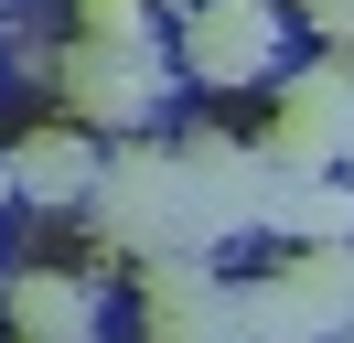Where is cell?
<instances>
[{
    "mask_svg": "<svg viewBox=\"0 0 354 343\" xmlns=\"http://www.w3.org/2000/svg\"><path fill=\"white\" fill-rule=\"evenodd\" d=\"M279 279L322 311V333H354V247H290Z\"/></svg>",
    "mask_w": 354,
    "mask_h": 343,
    "instance_id": "obj_9",
    "label": "cell"
},
{
    "mask_svg": "<svg viewBox=\"0 0 354 343\" xmlns=\"http://www.w3.org/2000/svg\"><path fill=\"white\" fill-rule=\"evenodd\" d=\"M183 11H204V0H183Z\"/></svg>",
    "mask_w": 354,
    "mask_h": 343,
    "instance_id": "obj_14",
    "label": "cell"
},
{
    "mask_svg": "<svg viewBox=\"0 0 354 343\" xmlns=\"http://www.w3.org/2000/svg\"><path fill=\"white\" fill-rule=\"evenodd\" d=\"M65 97H75V129H140L161 107V43H75Z\"/></svg>",
    "mask_w": 354,
    "mask_h": 343,
    "instance_id": "obj_3",
    "label": "cell"
},
{
    "mask_svg": "<svg viewBox=\"0 0 354 343\" xmlns=\"http://www.w3.org/2000/svg\"><path fill=\"white\" fill-rule=\"evenodd\" d=\"M279 236H301V247H354V183H344V172L290 183L279 193Z\"/></svg>",
    "mask_w": 354,
    "mask_h": 343,
    "instance_id": "obj_7",
    "label": "cell"
},
{
    "mask_svg": "<svg viewBox=\"0 0 354 343\" xmlns=\"http://www.w3.org/2000/svg\"><path fill=\"white\" fill-rule=\"evenodd\" d=\"M236 333H247V343H333L322 311H311L290 279H247V290H236Z\"/></svg>",
    "mask_w": 354,
    "mask_h": 343,
    "instance_id": "obj_8",
    "label": "cell"
},
{
    "mask_svg": "<svg viewBox=\"0 0 354 343\" xmlns=\"http://www.w3.org/2000/svg\"><path fill=\"white\" fill-rule=\"evenodd\" d=\"M290 11H301L311 33H333V43H354V0H290Z\"/></svg>",
    "mask_w": 354,
    "mask_h": 343,
    "instance_id": "obj_12",
    "label": "cell"
},
{
    "mask_svg": "<svg viewBox=\"0 0 354 343\" xmlns=\"http://www.w3.org/2000/svg\"><path fill=\"white\" fill-rule=\"evenodd\" d=\"M97 236H108V247H161V257H204L215 247L204 214H194L183 161H161V150H118L108 161V183H97Z\"/></svg>",
    "mask_w": 354,
    "mask_h": 343,
    "instance_id": "obj_1",
    "label": "cell"
},
{
    "mask_svg": "<svg viewBox=\"0 0 354 343\" xmlns=\"http://www.w3.org/2000/svg\"><path fill=\"white\" fill-rule=\"evenodd\" d=\"M75 43H151L140 0H75Z\"/></svg>",
    "mask_w": 354,
    "mask_h": 343,
    "instance_id": "obj_11",
    "label": "cell"
},
{
    "mask_svg": "<svg viewBox=\"0 0 354 343\" xmlns=\"http://www.w3.org/2000/svg\"><path fill=\"white\" fill-rule=\"evenodd\" d=\"M11 172H22L32 204H97V183H108V161L86 150V129H32L11 150Z\"/></svg>",
    "mask_w": 354,
    "mask_h": 343,
    "instance_id": "obj_5",
    "label": "cell"
},
{
    "mask_svg": "<svg viewBox=\"0 0 354 343\" xmlns=\"http://www.w3.org/2000/svg\"><path fill=\"white\" fill-rule=\"evenodd\" d=\"M151 343H247V333H236V290L183 300V311H151Z\"/></svg>",
    "mask_w": 354,
    "mask_h": 343,
    "instance_id": "obj_10",
    "label": "cell"
},
{
    "mask_svg": "<svg viewBox=\"0 0 354 343\" xmlns=\"http://www.w3.org/2000/svg\"><path fill=\"white\" fill-rule=\"evenodd\" d=\"M0 193H22V172H11V150H0Z\"/></svg>",
    "mask_w": 354,
    "mask_h": 343,
    "instance_id": "obj_13",
    "label": "cell"
},
{
    "mask_svg": "<svg viewBox=\"0 0 354 343\" xmlns=\"http://www.w3.org/2000/svg\"><path fill=\"white\" fill-rule=\"evenodd\" d=\"M86 322H97V300L75 290V279H54V268L11 279V333L22 343H86Z\"/></svg>",
    "mask_w": 354,
    "mask_h": 343,
    "instance_id": "obj_6",
    "label": "cell"
},
{
    "mask_svg": "<svg viewBox=\"0 0 354 343\" xmlns=\"http://www.w3.org/2000/svg\"><path fill=\"white\" fill-rule=\"evenodd\" d=\"M268 64H279V11L268 0H204V11H183V75L247 86Z\"/></svg>",
    "mask_w": 354,
    "mask_h": 343,
    "instance_id": "obj_4",
    "label": "cell"
},
{
    "mask_svg": "<svg viewBox=\"0 0 354 343\" xmlns=\"http://www.w3.org/2000/svg\"><path fill=\"white\" fill-rule=\"evenodd\" d=\"M183 183H194V214H204V236H258V225H279V161L268 150H236V140H183Z\"/></svg>",
    "mask_w": 354,
    "mask_h": 343,
    "instance_id": "obj_2",
    "label": "cell"
},
{
    "mask_svg": "<svg viewBox=\"0 0 354 343\" xmlns=\"http://www.w3.org/2000/svg\"><path fill=\"white\" fill-rule=\"evenodd\" d=\"M11 343H22V333H11Z\"/></svg>",
    "mask_w": 354,
    "mask_h": 343,
    "instance_id": "obj_15",
    "label": "cell"
}]
</instances>
